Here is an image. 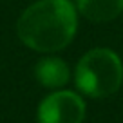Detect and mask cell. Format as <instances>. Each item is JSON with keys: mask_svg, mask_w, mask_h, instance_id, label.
Listing matches in <instances>:
<instances>
[{"mask_svg": "<svg viewBox=\"0 0 123 123\" xmlns=\"http://www.w3.org/2000/svg\"><path fill=\"white\" fill-rule=\"evenodd\" d=\"M35 78L42 87L58 89L65 87L71 80V69L65 60L58 56H43L35 65Z\"/></svg>", "mask_w": 123, "mask_h": 123, "instance_id": "obj_4", "label": "cell"}, {"mask_svg": "<svg viewBox=\"0 0 123 123\" xmlns=\"http://www.w3.org/2000/svg\"><path fill=\"white\" fill-rule=\"evenodd\" d=\"M78 31V11L71 0H36L24 9L16 35L36 53H56L73 42Z\"/></svg>", "mask_w": 123, "mask_h": 123, "instance_id": "obj_1", "label": "cell"}, {"mask_svg": "<svg viewBox=\"0 0 123 123\" xmlns=\"http://www.w3.org/2000/svg\"><path fill=\"white\" fill-rule=\"evenodd\" d=\"M85 118V101L74 91L51 92L38 105V123H81Z\"/></svg>", "mask_w": 123, "mask_h": 123, "instance_id": "obj_3", "label": "cell"}, {"mask_svg": "<svg viewBox=\"0 0 123 123\" xmlns=\"http://www.w3.org/2000/svg\"><path fill=\"white\" fill-rule=\"evenodd\" d=\"M76 11L94 24L112 22L123 13V0H76Z\"/></svg>", "mask_w": 123, "mask_h": 123, "instance_id": "obj_5", "label": "cell"}, {"mask_svg": "<svg viewBox=\"0 0 123 123\" xmlns=\"http://www.w3.org/2000/svg\"><path fill=\"white\" fill-rule=\"evenodd\" d=\"M78 91L91 98H107L123 83V62L109 47H94L78 60L74 69Z\"/></svg>", "mask_w": 123, "mask_h": 123, "instance_id": "obj_2", "label": "cell"}]
</instances>
